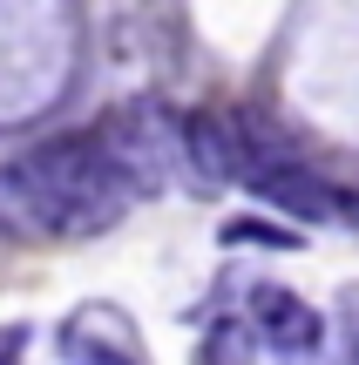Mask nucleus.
Instances as JSON below:
<instances>
[{"label": "nucleus", "mask_w": 359, "mask_h": 365, "mask_svg": "<svg viewBox=\"0 0 359 365\" xmlns=\"http://www.w3.org/2000/svg\"><path fill=\"white\" fill-rule=\"evenodd\" d=\"M224 244H285V250H292L298 244V230H265V223H224Z\"/></svg>", "instance_id": "423d86ee"}, {"label": "nucleus", "mask_w": 359, "mask_h": 365, "mask_svg": "<svg viewBox=\"0 0 359 365\" xmlns=\"http://www.w3.org/2000/svg\"><path fill=\"white\" fill-rule=\"evenodd\" d=\"M95 143L108 149V163L122 170V182H129L136 196H156V190H170L176 176H190L183 115H170V108H156V102L116 108V115L95 129Z\"/></svg>", "instance_id": "f03ea898"}, {"label": "nucleus", "mask_w": 359, "mask_h": 365, "mask_svg": "<svg viewBox=\"0 0 359 365\" xmlns=\"http://www.w3.org/2000/svg\"><path fill=\"white\" fill-rule=\"evenodd\" d=\"M136 203V190L89 135H54L21 163H0V230L7 237H95Z\"/></svg>", "instance_id": "f257e3e1"}, {"label": "nucleus", "mask_w": 359, "mask_h": 365, "mask_svg": "<svg viewBox=\"0 0 359 365\" xmlns=\"http://www.w3.org/2000/svg\"><path fill=\"white\" fill-rule=\"evenodd\" d=\"M27 352V325H0V365H14Z\"/></svg>", "instance_id": "0eeeda50"}, {"label": "nucleus", "mask_w": 359, "mask_h": 365, "mask_svg": "<svg viewBox=\"0 0 359 365\" xmlns=\"http://www.w3.org/2000/svg\"><path fill=\"white\" fill-rule=\"evenodd\" d=\"M244 318H251L258 339L278 352V365H312L325 352V312L312 298H298V291H285V284H258Z\"/></svg>", "instance_id": "20e7f679"}, {"label": "nucleus", "mask_w": 359, "mask_h": 365, "mask_svg": "<svg viewBox=\"0 0 359 365\" xmlns=\"http://www.w3.org/2000/svg\"><path fill=\"white\" fill-rule=\"evenodd\" d=\"M258 352H265V339H258L251 318H217L197 339V359L190 365H258Z\"/></svg>", "instance_id": "39448f33"}, {"label": "nucleus", "mask_w": 359, "mask_h": 365, "mask_svg": "<svg viewBox=\"0 0 359 365\" xmlns=\"http://www.w3.org/2000/svg\"><path fill=\"white\" fill-rule=\"evenodd\" d=\"M54 352L68 365H149L143 339H136V318L122 312V304H75V312L61 318V331H54Z\"/></svg>", "instance_id": "7ed1b4c3"}]
</instances>
